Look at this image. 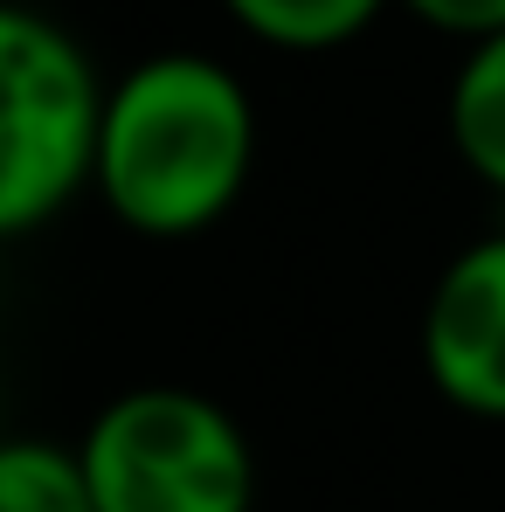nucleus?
Masks as SVG:
<instances>
[{"instance_id":"obj_1","label":"nucleus","mask_w":505,"mask_h":512,"mask_svg":"<svg viewBox=\"0 0 505 512\" xmlns=\"http://www.w3.org/2000/svg\"><path fill=\"white\" fill-rule=\"evenodd\" d=\"M250 173L256 104L229 63L167 49L104 84L90 187L132 236L146 243L208 236L243 201Z\"/></svg>"},{"instance_id":"obj_2","label":"nucleus","mask_w":505,"mask_h":512,"mask_svg":"<svg viewBox=\"0 0 505 512\" xmlns=\"http://www.w3.org/2000/svg\"><path fill=\"white\" fill-rule=\"evenodd\" d=\"M104 77L42 7L0 0V243L56 222L97 173Z\"/></svg>"},{"instance_id":"obj_3","label":"nucleus","mask_w":505,"mask_h":512,"mask_svg":"<svg viewBox=\"0 0 505 512\" xmlns=\"http://www.w3.org/2000/svg\"><path fill=\"white\" fill-rule=\"evenodd\" d=\"M84 478L97 512H250L256 450L201 388H125L90 416Z\"/></svg>"},{"instance_id":"obj_4","label":"nucleus","mask_w":505,"mask_h":512,"mask_svg":"<svg viewBox=\"0 0 505 512\" xmlns=\"http://www.w3.org/2000/svg\"><path fill=\"white\" fill-rule=\"evenodd\" d=\"M422 374L478 423H505V229L450 256L422 305Z\"/></svg>"},{"instance_id":"obj_5","label":"nucleus","mask_w":505,"mask_h":512,"mask_svg":"<svg viewBox=\"0 0 505 512\" xmlns=\"http://www.w3.org/2000/svg\"><path fill=\"white\" fill-rule=\"evenodd\" d=\"M450 146L457 160L478 173L492 194H505V35L464 49L457 77H450Z\"/></svg>"},{"instance_id":"obj_6","label":"nucleus","mask_w":505,"mask_h":512,"mask_svg":"<svg viewBox=\"0 0 505 512\" xmlns=\"http://www.w3.org/2000/svg\"><path fill=\"white\" fill-rule=\"evenodd\" d=\"M395 0H222V14L256 35L263 49H291V56H319L346 49L353 35H367Z\"/></svg>"},{"instance_id":"obj_7","label":"nucleus","mask_w":505,"mask_h":512,"mask_svg":"<svg viewBox=\"0 0 505 512\" xmlns=\"http://www.w3.org/2000/svg\"><path fill=\"white\" fill-rule=\"evenodd\" d=\"M0 512H97L77 443L0 436Z\"/></svg>"},{"instance_id":"obj_8","label":"nucleus","mask_w":505,"mask_h":512,"mask_svg":"<svg viewBox=\"0 0 505 512\" xmlns=\"http://www.w3.org/2000/svg\"><path fill=\"white\" fill-rule=\"evenodd\" d=\"M395 7H409L422 28H436V35H457L464 49L505 35V0H395Z\"/></svg>"}]
</instances>
